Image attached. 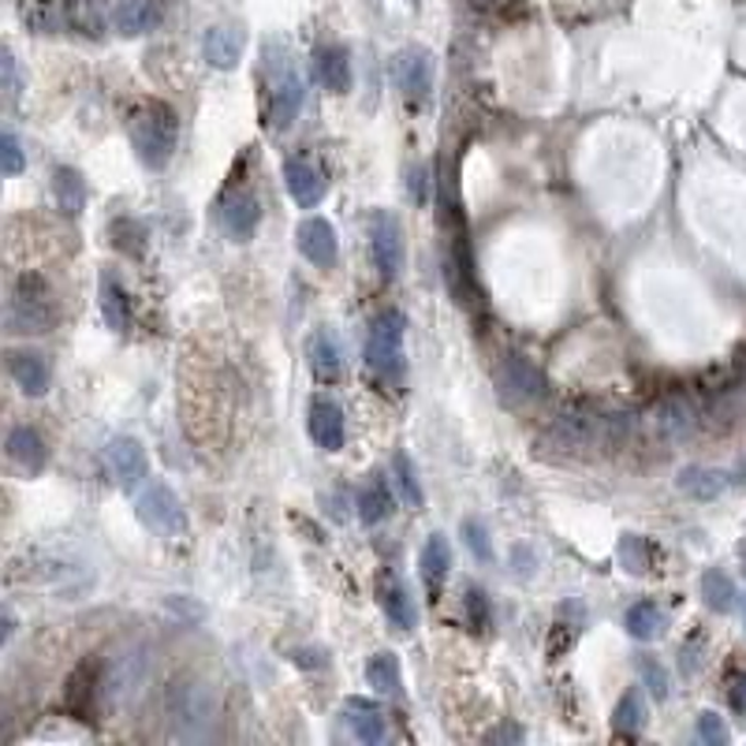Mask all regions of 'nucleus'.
I'll use <instances>...</instances> for the list:
<instances>
[{
	"label": "nucleus",
	"mask_w": 746,
	"mask_h": 746,
	"mask_svg": "<svg viewBox=\"0 0 746 746\" xmlns=\"http://www.w3.org/2000/svg\"><path fill=\"white\" fill-rule=\"evenodd\" d=\"M266 71H269V116L272 127H288L306 102V79L291 60L284 42H266Z\"/></svg>",
	"instance_id": "20e7f679"
},
{
	"label": "nucleus",
	"mask_w": 746,
	"mask_h": 746,
	"mask_svg": "<svg viewBox=\"0 0 746 746\" xmlns=\"http://www.w3.org/2000/svg\"><path fill=\"white\" fill-rule=\"evenodd\" d=\"M135 512H139L142 526H150L161 538H184L187 534V512L165 481H150V489L135 500Z\"/></svg>",
	"instance_id": "6e6552de"
},
{
	"label": "nucleus",
	"mask_w": 746,
	"mask_h": 746,
	"mask_svg": "<svg viewBox=\"0 0 746 746\" xmlns=\"http://www.w3.org/2000/svg\"><path fill=\"white\" fill-rule=\"evenodd\" d=\"M653 430H657L664 441H684V436L695 430V407H690L684 396H668L657 411H653Z\"/></svg>",
	"instance_id": "b1692460"
},
{
	"label": "nucleus",
	"mask_w": 746,
	"mask_h": 746,
	"mask_svg": "<svg viewBox=\"0 0 746 746\" xmlns=\"http://www.w3.org/2000/svg\"><path fill=\"white\" fill-rule=\"evenodd\" d=\"M676 486H679V493H687L695 500H716L724 493L727 481L721 470H713V467H684L676 478Z\"/></svg>",
	"instance_id": "c756f323"
},
{
	"label": "nucleus",
	"mask_w": 746,
	"mask_h": 746,
	"mask_svg": "<svg viewBox=\"0 0 746 746\" xmlns=\"http://www.w3.org/2000/svg\"><path fill=\"white\" fill-rule=\"evenodd\" d=\"M639 676H642V684L650 687V695L657 698V702H664L668 698V672H664V664L657 657H639Z\"/></svg>",
	"instance_id": "ea45409f"
},
{
	"label": "nucleus",
	"mask_w": 746,
	"mask_h": 746,
	"mask_svg": "<svg viewBox=\"0 0 746 746\" xmlns=\"http://www.w3.org/2000/svg\"><path fill=\"white\" fill-rule=\"evenodd\" d=\"M411 198L415 202H426V168L411 172Z\"/></svg>",
	"instance_id": "49530a36"
},
{
	"label": "nucleus",
	"mask_w": 746,
	"mask_h": 746,
	"mask_svg": "<svg viewBox=\"0 0 746 746\" xmlns=\"http://www.w3.org/2000/svg\"><path fill=\"white\" fill-rule=\"evenodd\" d=\"M393 481L407 508H422V486H418V475H415L411 459H407V452H396L393 456Z\"/></svg>",
	"instance_id": "c9c22d12"
},
{
	"label": "nucleus",
	"mask_w": 746,
	"mask_h": 746,
	"mask_svg": "<svg viewBox=\"0 0 746 746\" xmlns=\"http://www.w3.org/2000/svg\"><path fill=\"white\" fill-rule=\"evenodd\" d=\"M698 739H702L706 746H724L732 735H727V727L716 713H702L698 716Z\"/></svg>",
	"instance_id": "a19ab883"
},
{
	"label": "nucleus",
	"mask_w": 746,
	"mask_h": 746,
	"mask_svg": "<svg viewBox=\"0 0 746 746\" xmlns=\"http://www.w3.org/2000/svg\"><path fill=\"white\" fill-rule=\"evenodd\" d=\"M53 198L63 217H79L86 209V179L75 168H57L53 172Z\"/></svg>",
	"instance_id": "bb28decb"
},
{
	"label": "nucleus",
	"mask_w": 746,
	"mask_h": 746,
	"mask_svg": "<svg viewBox=\"0 0 746 746\" xmlns=\"http://www.w3.org/2000/svg\"><path fill=\"white\" fill-rule=\"evenodd\" d=\"M366 684L377 690V695L388 698H404V672H399V657L396 653H377L366 664Z\"/></svg>",
	"instance_id": "c85d7f7f"
},
{
	"label": "nucleus",
	"mask_w": 746,
	"mask_h": 746,
	"mask_svg": "<svg viewBox=\"0 0 746 746\" xmlns=\"http://www.w3.org/2000/svg\"><path fill=\"white\" fill-rule=\"evenodd\" d=\"M314 657H322V653H314V650H303V653H295V664H303V668H317V664H325V661H314Z\"/></svg>",
	"instance_id": "de8ad7c7"
},
{
	"label": "nucleus",
	"mask_w": 746,
	"mask_h": 746,
	"mask_svg": "<svg viewBox=\"0 0 746 746\" xmlns=\"http://www.w3.org/2000/svg\"><path fill=\"white\" fill-rule=\"evenodd\" d=\"M145 672H150V664H145V653L139 645L116 650L113 657L102 664V702L108 709L135 706V698H139L145 687Z\"/></svg>",
	"instance_id": "423d86ee"
},
{
	"label": "nucleus",
	"mask_w": 746,
	"mask_h": 746,
	"mask_svg": "<svg viewBox=\"0 0 746 746\" xmlns=\"http://www.w3.org/2000/svg\"><path fill=\"white\" fill-rule=\"evenodd\" d=\"M404 329L407 317L399 311H385L373 317L366 336V366L385 381L404 377Z\"/></svg>",
	"instance_id": "0eeeda50"
},
{
	"label": "nucleus",
	"mask_w": 746,
	"mask_h": 746,
	"mask_svg": "<svg viewBox=\"0 0 746 746\" xmlns=\"http://www.w3.org/2000/svg\"><path fill=\"white\" fill-rule=\"evenodd\" d=\"M664 613L653 602H639V605H631L627 608V616H623V627H627V634L631 639H639V642H653V639H661L664 634Z\"/></svg>",
	"instance_id": "7c9ffc66"
},
{
	"label": "nucleus",
	"mask_w": 746,
	"mask_h": 746,
	"mask_svg": "<svg viewBox=\"0 0 746 746\" xmlns=\"http://www.w3.org/2000/svg\"><path fill=\"white\" fill-rule=\"evenodd\" d=\"M314 68H317V79H322L333 94H348L351 90V57L343 45H325V49H317Z\"/></svg>",
	"instance_id": "393cba45"
},
{
	"label": "nucleus",
	"mask_w": 746,
	"mask_h": 746,
	"mask_svg": "<svg viewBox=\"0 0 746 746\" xmlns=\"http://www.w3.org/2000/svg\"><path fill=\"white\" fill-rule=\"evenodd\" d=\"M306 354H311V370L317 381H336L343 373V348H340V336L333 329H317L311 336Z\"/></svg>",
	"instance_id": "412c9836"
},
{
	"label": "nucleus",
	"mask_w": 746,
	"mask_h": 746,
	"mask_svg": "<svg viewBox=\"0 0 746 746\" xmlns=\"http://www.w3.org/2000/svg\"><path fill=\"white\" fill-rule=\"evenodd\" d=\"M161 15H165V0H120L113 12V26L124 38H139L161 23Z\"/></svg>",
	"instance_id": "6ab92c4d"
},
{
	"label": "nucleus",
	"mask_w": 746,
	"mask_h": 746,
	"mask_svg": "<svg viewBox=\"0 0 746 746\" xmlns=\"http://www.w3.org/2000/svg\"><path fill=\"white\" fill-rule=\"evenodd\" d=\"M613 727H616V735H627V739H634V735L645 727V702L639 690H627L620 698V706H616V713H613Z\"/></svg>",
	"instance_id": "72a5a7b5"
},
{
	"label": "nucleus",
	"mask_w": 746,
	"mask_h": 746,
	"mask_svg": "<svg viewBox=\"0 0 746 746\" xmlns=\"http://www.w3.org/2000/svg\"><path fill=\"white\" fill-rule=\"evenodd\" d=\"M8 459H12L15 467H23L26 475H38V470H45V463H49V448H45L38 430L15 426V430L8 433Z\"/></svg>",
	"instance_id": "aec40b11"
},
{
	"label": "nucleus",
	"mask_w": 746,
	"mask_h": 746,
	"mask_svg": "<svg viewBox=\"0 0 746 746\" xmlns=\"http://www.w3.org/2000/svg\"><path fill=\"white\" fill-rule=\"evenodd\" d=\"M68 20L83 34L102 31V0H68Z\"/></svg>",
	"instance_id": "4c0bfd02"
},
{
	"label": "nucleus",
	"mask_w": 746,
	"mask_h": 746,
	"mask_svg": "<svg viewBox=\"0 0 746 746\" xmlns=\"http://www.w3.org/2000/svg\"><path fill=\"white\" fill-rule=\"evenodd\" d=\"M396 86L404 90V97L411 105H422L433 90V57L426 49H404L393 60Z\"/></svg>",
	"instance_id": "ddd939ff"
},
{
	"label": "nucleus",
	"mask_w": 746,
	"mask_h": 746,
	"mask_svg": "<svg viewBox=\"0 0 746 746\" xmlns=\"http://www.w3.org/2000/svg\"><path fill=\"white\" fill-rule=\"evenodd\" d=\"M202 53L213 68H221V71L235 68L243 57V31L240 26H209L202 38Z\"/></svg>",
	"instance_id": "4be33fe9"
},
{
	"label": "nucleus",
	"mask_w": 746,
	"mask_h": 746,
	"mask_svg": "<svg viewBox=\"0 0 746 746\" xmlns=\"http://www.w3.org/2000/svg\"><path fill=\"white\" fill-rule=\"evenodd\" d=\"M348 724H351L354 739L370 743V746L385 743V735H388V724H385V716H381V709L370 702H354V698L348 702Z\"/></svg>",
	"instance_id": "cd10ccee"
},
{
	"label": "nucleus",
	"mask_w": 746,
	"mask_h": 746,
	"mask_svg": "<svg viewBox=\"0 0 746 746\" xmlns=\"http://www.w3.org/2000/svg\"><path fill=\"white\" fill-rule=\"evenodd\" d=\"M284 184L288 195L295 198L299 209H314L325 198V172L311 165L306 158H291L284 165Z\"/></svg>",
	"instance_id": "2eb2a0df"
},
{
	"label": "nucleus",
	"mask_w": 746,
	"mask_h": 746,
	"mask_svg": "<svg viewBox=\"0 0 746 746\" xmlns=\"http://www.w3.org/2000/svg\"><path fill=\"white\" fill-rule=\"evenodd\" d=\"M4 90H8V97L20 94V75H15V57H12V53H4Z\"/></svg>",
	"instance_id": "a18cd8bd"
},
{
	"label": "nucleus",
	"mask_w": 746,
	"mask_h": 746,
	"mask_svg": "<svg viewBox=\"0 0 746 746\" xmlns=\"http://www.w3.org/2000/svg\"><path fill=\"white\" fill-rule=\"evenodd\" d=\"M217 217H221L224 232L243 243V240H250L254 229H258L261 206H258V198H254V190L247 184H232L221 195V202H217Z\"/></svg>",
	"instance_id": "9b49d317"
},
{
	"label": "nucleus",
	"mask_w": 746,
	"mask_h": 746,
	"mask_svg": "<svg viewBox=\"0 0 746 746\" xmlns=\"http://www.w3.org/2000/svg\"><path fill=\"white\" fill-rule=\"evenodd\" d=\"M165 721L168 735L179 743H206L217 727V695L202 679H172L165 690Z\"/></svg>",
	"instance_id": "f257e3e1"
},
{
	"label": "nucleus",
	"mask_w": 746,
	"mask_h": 746,
	"mask_svg": "<svg viewBox=\"0 0 746 746\" xmlns=\"http://www.w3.org/2000/svg\"><path fill=\"white\" fill-rule=\"evenodd\" d=\"M620 563H623V571H631V575H645V571H650V545H645V538H639V534H623Z\"/></svg>",
	"instance_id": "e433bc0d"
},
{
	"label": "nucleus",
	"mask_w": 746,
	"mask_h": 746,
	"mask_svg": "<svg viewBox=\"0 0 746 746\" xmlns=\"http://www.w3.org/2000/svg\"><path fill=\"white\" fill-rule=\"evenodd\" d=\"M743 623H746V608H743Z\"/></svg>",
	"instance_id": "8fccbe9b"
},
{
	"label": "nucleus",
	"mask_w": 746,
	"mask_h": 746,
	"mask_svg": "<svg viewBox=\"0 0 746 746\" xmlns=\"http://www.w3.org/2000/svg\"><path fill=\"white\" fill-rule=\"evenodd\" d=\"M463 541H467V549H470V557H475V560H481V563L493 560V541H489L486 523L467 518V523H463Z\"/></svg>",
	"instance_id": "58836bf2"
},
{
	"label": "nucleus",
	"mask_w": 746,
	"mask_h": 746,
	"mask_svg": "<svg viewBox=\"0 0 746 746\" xmlns=\"http://www.w3.org/2000/svg\"><path fill=\"white\" fill-rule=\"evenodd\" d=\"M620 433H623V418L597 415V411H590V407H563V411L552 418L545 441L557 444L563 452H594L597 444H613Z\"/></svg>",
	"instance_id": "7ed1b4c3"
},
{
	"label": "nucleus",
	"mask_w": 746,
	"mask_h": 746,
	"mask_svg": "<svg viewBox=\"0 0 746 746\" xmlns=\"http://www.w3.org/2000/svg\"><path fill=\"white\" fill-rule=\"evenodd\" d=\"M23 142L15 131H4V176H20L23 172Z\"/></svg>",
	"instance_id": "79ce46f5"
},
{
	"label": "nucleus",
	"mask_w": 746,
	"mask_h": 746,
	"mask_svg": "<svg viewBox=\"0 0 746 746\" xmlns=\"http://www.w3.org/2000/svg\"><path fill=\"white\" fill-rule=\"evenodd\" d=\"M311 436L325 452H340L348 426H343V407L329 396H317L311 404Z\"/></svg>",
	"instance_id": "f3484780"
},
{
	"label": "nucleus",
	"mask_w": 746,
	"mask_h": 746,
	"mask_svg": "<svg viewBox=\"0 0 746 746\" xmlns=\"http://www.w3.org/2000/svg\"><path fill=\"white\" fill-rule=\"evenodd\" d=\"M467 605H470V620H475L478 627H486V623H489V605H486V594L470 586V590H467Z\"/></svg>",
	"instance_id": "37998d69"
},
{
	"label": "nucleus",
	"mask_w": 746,
	"mask_h": 746,
	"mask_svg": "<svg viewBox=\"0 0 746 746\" xmlns=\"http://www.w3.org/2000/svg\"><path fill=\"white\" fill-rule=\"evenodd\" d=\"M497 388L508 404H531L545 396V377L523 354H504V362L497 366Z\"/></svg>",
	"instance_id": "9d476101"
},
{
	"label": "nucleus",
	"mask_w": 746,
	"mask_h": 746,
	"mask_svg": "<svg viewBox=\"0 0 746 746\" xmlns=\"http://www.w3.org/2000/svg\"><path fill=\"white\" fill-rule=\"evenodd\" d=\"M127 135H131L135 150H139L145 168H165L176 153V135H179V120L172 113V105L165 102H145L131 113L127 120Z\"/></svg>",
	"instance_id": "f03ea898"
},
{
	"label": "nucleus",
	"mask_w": 746,
	"mask_h": 746,
	"mask_svg": "<svg viewBox=\"0 0 746 746\" xmlns=\"http://www.w3.org/2000/svg\"><path fill=\"white\" fill-rule=\"evenodd\" d=\"M377 602L385 620L396 627V631H411L415 627V602L407 594V586L399 579H381L377 582Z\"/></svg>",
	"instance_id": "5701e85b"
},
{
	"label": "nucleus",
	"mask_w": 746,
	"mask_h": 746,
	"mask_svg": "<svg viewBox=\"0 0 746 746\" xmlns=\"http://www.w3.org/2000/svg\"><path fill=\"white\" fill-rule=\"evenodd\" d=\"M105 467L108 475L116 478V486L120 489H139V481L150 475V459H145V448L135 436H113L105 448Z\"/></svg>",
	"instance_id": "f8f14e48"
},
{
	"label": "nucleus",
	"mask_w": 746,
	"mask_h": 746,
	"mask_svg": "<svg viewBox=\"0 0 746 746\" xmlns=\"http://www.w3.org/2000/svg\"><path fill=\"white\" fill-rule=\"evenodd\" d=\"M448 571H452L448 538H444V534H430L422 545V579L430 582V590H436L444 579H448Z\"/></svg>",
	"instance_id": "2f4dec72"
},
{
	"label": "nucleus",
	"mask_w": 746,
	"mask_h": 746,
	"mask_svg": "<svg viewBox=\"0 0 746 746\" xmlns=\"http://www.w3.org/2000/svg\"><path fill=\"white\" fill-rule=\"evenodd\" d=\"M370 254L373 266L385 280H396L404 269V229H399L396 213L388 209H373L370 213Z\"/></svg>",
	"instance_id": "1a4fd4ad"
},
{
	"label": "nucleus",
	"mask_w": 746,
	"mask_h": 746,
	"mask_svg": "<svg viewBox=\"0 0 746 746\" xmlns=\"http://www.w3.org/2000/svg\"><path fill=\"white\" fill-rule=\"evenodd\" d=\"M8 373H12V381L26 396H45L53 385L49 359L42 351H12L8 354Z\"/></svg>",
	"instance_id": "a211bd4d"
},
{
	"label": "nucleus",
	"mask_w": 746,
	"mask_h": 746,
	"mask_svg": "<svg viewBox=\"0 0 746 746\" xmlns=\"http://www.w3.org/2000/svg\"><path fill=\"white\" fill-rule=\"evenodd\" d=\"M8 333H20V336H38L49 333L53 322H57V306H53V291L42 277L34 272H23L12 288V299H8Z\"/></svg>",
	"instance_id": "39448f33"
},
{
	"label": "nucleus",
	"mask_w": 746,
	"mask_h": 746,
	"mask_svg": "<svg viewBox=\"0 0 746 746\" xmlns=\"http://www.w3.org/2000/svg\"><path fill=\"white\" fill-rule=\"evenodd\" d=\"M727 702H732L735 713H739L743 721H746V676H739L732 687H727Z\"/></svg>",
	"instance_id": "c03bdc74"
},
{
	"label": "nucleus",
	"mask_w": 746,
	"mask_h": 746,
	"mask_svg": "<svg viewBox=\"0 0 746 746\" xmlns=\"http://www.w3.org/2000/svg\"><path fill=\"white\" fill-rule=\"evenodd\" d=\"M702 602L721 616L735 608V582L727 579L721 568H709L702 575Z\"/></svg>",
	"instance_id": "473e14b6"
},
{
	"label": "nucleus",
	"mask_w": 746,
	"mask_h": 746,
	"mask_svg": "<svg viewBox=\"0 0 746 746\" xmlns=\"http://www.w3.org/2000/svg\"><path fill=\"white\" fill-rule=\"evenodd\" d=\"M743 563H746V541H743Z\"/></svg>",
	"instance_id": "09e8293b"
},
{
	"label": "nucleus",
	"mask_w": 746,
	"mask_h": 746,
	"mask_svg": "<svg viewBox=\"0 0 746 746\" xmlns=\"http://www.w3.org/2000/svg\"><path fill=\"white\" fill-rule=\"evenodd\" d=\"M102 314L105 325L113 333H124L131 325V299H127V288L120 284L116 272H102Z\"/></svg>",
	"instance_id": "a878e982"
},
{
	"label": "nucleus",
	"mask_w": 746,
	"mask_h": 746,
	"mask_svg": "<svg viewBox=\"0 0 746 746\" xmlns=\"http://www.w3.org/2000/svg\"><path fill=\"white\" fill-rule=\"evenodd\" d=\"M97 702H102V668L83 664V668L68 679V690H63V709H68L75 721H90V713H94Z\"/></svg>",
	"instance_id": "dca6fc26"
},
{
	"label": "nucleus",
	"mask_w": 746,
	"mask_h": 746,
	"mask_svg": "<svg viewBox=\"0 0 746 746\" xmlns=\"http://www.w3.org/2000/svg\"><path fill=\"white\" fill-rule=\"evenodd\" d=\"M388 512H393V497H388L385 481H370L359 493V518L366 526H377L381 518H388Z\"/></svg>",
	"instance_id": "f704fd0d"
},
{
	"label": "nucleus",
	"mask_w": 746,
	"mask_h": 746,
	"mask_svg": "<svg viewBox=\"0 0 746 746\" xmlns=\"http://www.w3.org/2000/svg\"><path fill=\"white\" fill-rule=\"evenodd\" d=\"M295 247L306 261L329 269L336 261V254H340V240H336V229L325 221V217H306V221L295 229Z\"/></svg>",
	"instance_id": "4468645a"
}]
</instances>
